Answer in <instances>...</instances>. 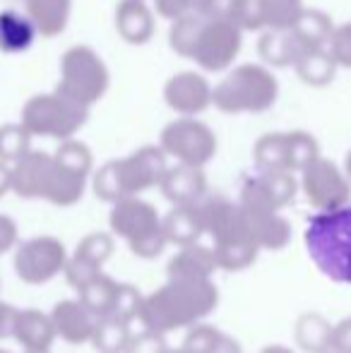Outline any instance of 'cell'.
<instances>
[{"label":"cell","mask_w":351,"mask_h":353,"mask_svg":"<svg viewBox=\"0 0 351 353\" xmlns=\"http://www.w3.org/2000/svg\"><path fill=\"white\" fill-rule=\"evenodd\" d=\"M200 14L207 19H219L239 27L241 32H255L263 29L258 0H202Z\"/></svg>","instance_id":"44dd1931"},{"label":"cell","mask_w":351,"mask_h":353,"mask_svg":"<svg viewBox=\"0 0 351 353\" xmlns=\"http://www.w3.org/2000/svg\"><path fill=\"white\" fill-rule=\"evenodd\" d=\"M89 176L80 171H72V168L63 166L53 159V173H51V181H48V190L46 197L51 205L56 207H72L82 200L85 195V188H87Z\"/></svg>","instance_id":"d4e9b609"},{"label":"cell","mask_w":351,"mask_h":353,"mask_svg":"<svg viewBox=\"0 0 351 353\" xmlns=\"http://www.w3.org/2000/svg\"><path fill=\"white\" fill-rule=\"evenodd\" d=\"M142 296L140 288H135L132 283H118V293H116V301H113V310L111 315L121 317V320H137L140 315V307H142Z\"/></svg>","instance_id":"60d3db41"},{"label":"cell","mask_w":351,"mask_h":353,"mask_svg":"<svg viewBox=\"0 0 351 353\" xmlns=\"http://www.w3.org/2000/svg\"><path fill=\"white\" fill-rule=\"evenodd\" d=\"M260 353H294L289 349V346H281V344H270V346H265Z\"/></svg>","instance_id":"f907efd6"},{"label":"cell","mask_w":351,"mask_h":353,"mask_svg":"<svg viewBox=\"0 0 351 353\" xmlns=\"http://www.w3.org/2000/svg\"><path fill=\"white\" fill-rule=\"evenodd\" d=\"M296 192H299V181L294 171H258L243 181L241 205L253 210L281 212L294 202Z\"/></svg>","instance_id":"8fae6325"},{"label":"cell","mask_w":351,"mask_h":353,"mask_svg":"<svg viewBox=\"0 0 351 353\" xmlns=\"http://www.w3.org/2000/svg\"><path fill=\"white\" fill-rule=\"evenodd\" d=\"M219 305V288L212 279H169L145 296L137 320L145 330L169 334L210 317Z\"/></svg>","instance_id":"6da1fadb"},{"label":"cell","mask_w":351,"mask_h":353,"mask_svg":"<svg viewBox=\"0 0 351 353\" xmlns=\"http://www.w3.org/2000/svg\"><path fill=\"white\" fill-rule=\"evenodd\" d=\"M221 336V330H217L214 325H207V322H195L188 330L185 339H183V349L190 353H212Z\"/></svg>","instance_id":"ab89813d"},{"label":"cell","mask_w":351,"mask_h":353,"mask_svg":"<svg viewBox=\"0 0 351 353\" xmlns=\"http://www.w3.org/2000/svg\"><path fill=\"white\" fill-rule=\"evenodd\" d=\"M92 190H94V195H97L99 200L111 202V205L126 197L123 181H121V171H118V159H111V161L103 163L99 171H94Z\"/></svg>","instance_id":"d590c367"},{"label":"cell","mask_w":351,"mask_h":353,"mask_svg":"<svg viewBox=\"0 0 351 353\" xmlns=\"http://www.w3.org/2000/svg\"><path fill=\"white\" fill-rule=\"evenodd\" d=\"M51 320L53 327H56L58 339H63L70 346H82L87 341H92L94 327H97L99 317L94 312H89L85 305L72 298H66V301H58L51 310Z\"/></svg>","instance_id":"9a60e30c"},{"label":"cell","mask_w":351,"mask_h":353,"mask_svg":"<svg viewBox=\"0 0 351 353\" xmlns=\"http://www.w3.org/2000/svg\"><path fill=\"white\" fill-rule=\"evenodd\" d=\"M258 171H289L286 168V132H267L253 147Z\"/></svg>","instance_id":"1f68e13d"},{"label":"cell","mask_w":351,"mask_h":353,"mask_svg":"<svg viewBox=\"0 0 351 353\" xmlns=\"http://www.w3.org/2000/svg\"><path fill=\"white\" fill-rule=\"evenodd\" d=\"M89 108L70 101L61 92H48L32 97L22 108V123L32 137H53V140H70L87 123Z\"/></svg>","instance_id":"5b68a950"},{"label":"cell","mask_w":351,"mask_h":353,"mask_svg":"<svg viewBox=\"0 0 351 353\" xmlns=\"http://www.w3.org/2000/svg\"><path fill=\"white\" fill-rule=\"evenodd\" d=\"M130 322L116 315L99 317L92 334V346L99 353H126L130 344Z\"/></svg>","instance_id":"4dcf8cb0"},{"label":"cell","mask_w":351,"mask_h":353,"mask_svg":"<svg viewBox=\"0 0 351 353\" xmlns=\"http://www.w3.org/2000/svg\"><path fill=\"white\" fill-rule=\"evenodd\" d=\"M344 173H347L349 181H351V149L347 152V157H344Z\"/></svg>","instance_id":"816d5d0a"},{"label":"cell","mask_w":351,"mask_h":353,"mask_svg":"<svg viewBox=\"0 0 351 353\" xmlns=\"http://www.w3.org/2000/svg\"><path fill=\"white\" fill-rule=\"evenodd\" d=\"M166 349H169V346H166V341H164V334L145 330V332H140V334L130 336V344H128L126 353H164Z\"/></svg>","instance_id":"ee69618b"},{"label":"cell","mask_w":351,"mask_h":353,"mask_svg":"<svg viewBox=\"0 0 351 353\" xmlns=\"http://www.w3.org/2000/svg\"><path fill=\"white\" fill-rule=\"evenodd\" d=\"M166 168V152L157 144H145L137 152L128 154L126 159H118V171H121L123 190L128 195H140L152 188L161 185Z\"/></svg>","instance_id":"7c38bea8"},{"label":"cell","mask_w":351,"mask_h":353,"mask_svg":"<svg viewBox=\"0 0 351 353\" xmlns=\"http://www.w3.org/2000/svg\"><path fill=\"white\" fill-rule=\"evenodd\" d=\"M111 233L128 243L132 255L142 260H154L169 245L161 228V216L154 205L142 200L140 195H128L113 202L108 214Z\"/></svg>","instance_id":"277c9868"},{"label":"cell","mask_w":351,"mask_h":353,"mask_svg":"<svg viewBox=\"0 0 351 353\" xmlns=\"http://www.w3.org/2000/svg\"><path fill=\"white\" fill-rule=\"evenodd\" d=\"M161 228H164V236L169 241V245L176 248L200 243V238L205 236L197 205H174V210L161 219Z\"/></svg>","instance_id":"7402d4cb"},{"label":"cell","mask_w":351,"mask_h":353,"mask_svg":"<svg viewBox=\"0 0 351 353\" xmlns=\"http://www.w3.org/2000/svg\"><path fill=\"white\" fill-rule=\"evenodd\" d=\"M294 70L301 77V82L308 84V87H328V84H332L339 65L330 53V48L325 46L301 51V56L294 63Z\"/></svg>","instance_id":"484cf974"},{"label":"cell","mask_w":351,"mask_h":353,"mask_svg":"<svg viewBox=\"0 0 351 353\" xmlns=\"http://www.w3.org/2000/svg\"><path fill=\"white\" fill-rule=\"evenodd\" d=\"M332 327L320 312H303L296 320V344L305 353H328L332 349Z\"/></svg>","instance_id":"f1b7e54d"},{"label":"cell","mask_w":351,"mask_h":353,"mask_svg":"<svg viewBox=\"0 0 351 353\" xmlns=\"http://www.w3.org/2000/svg\"><path fill=\"white\" fill-rule=\"evenodd\" d=\"M299 188L318 212L337 210L351 202V181L334 161L318 157L301 171Z\"/></svg>","instance_id":"9c48e42d"},{"label":"cell","mask_w":351,"mask_h":353,"mask_svg":"<svg viewBox=\"0 0 351 353\" xmlns=\"http://www.w3.org/2000/svg\"><path fill=\"white\" fill-rule=\"evenodd\" d=\"M113 236L111 233H103V231H94V233H87L80 243H77L75 252L72 255L82 257V260L92 262L97 267H103V262H108V257L113 255Z\"/></svg>","instance_id":"f35d334b"},{"label":"cell","mask_w":351,"mask_h":353,"mask_svg":"<svg viewBox=\"0 0 351 353\" xmlns=\"http://www.w3.org/2000/svg\"><path fill=\"white\" fill-rule=\"evenodd\" d=\"M159 188L171 205H197L207 192V178L200 166L176 163L166 168Z\"/></svg>","instance_id":"2e32d148"},{"label":"cell","mask_w":351,"mask_h":353,"mask_svg":"<svg viewBox=\"0 0 351 353\" xmlns=\"http://www.w3.org/2000/svg\"><path fill=\"white\" fill-rule=\"evenodd\" d=\"M14 320H17V307L0 298V339H10L12 336Z\"/></svg>","instance_id":"7dc6e473"},{"label":"cell","mask_w":351,"mask_h":353,"mask_svg":"<svg viewBox=\"0 0 351 353\" xmlns=\"http://www.w3.org/2000/svg\"><path fill=\"white\" fill-rule=\"evenodd\" d=\"M108 68L103 65L101 56L89 46H72L61 58V77L56 92L68 97L70 101L92 108L101 101L108 89Z\"/></svg>","instance_id":"8992f818"},{"label":"cell","mask_w":351,"mask_h":353,"mask_svg":"<svg viewBox=\"0 0 351 353\" xmlns=\"http://www.w3.org/2000/svg\"><path fill=\"white\" fill-rule=\"evenodd\" d=\"M154 12L145 0H121L116 8V32L126 43L142 46L154 37Z\"/></svg>","instance_id":"ac0fdd59"},{"label":"cell","mask_w":351,"mask_h":353,"mask_svg":"<svg viewBox=\"0 0 351 353\" xmlns=\"http://www.w3.org/2000/svg\"><path fill=\"white\" fill-rule=\"evenodd\" d=\"M202 24H205V14H200V12L174 19V24H171V29H169V46L174 48L181 58L192 56V48H195V43H197Z\"/></svg>","instance_id":"e575fe53"},{"label":"cell","mask_w":351,"mask_h":353,"mask_svg":"<svg viewBox=\"0 0 351 353\" xmlns=\"http://www.w3.org/2000/svg\"><path fill=\"white\" fill-rule=\"evenodd\" d=\"M328 48L339 68H349L351 70V22H344V24H339V27H334Z\"/></svg>","instance_id":"b9f144b4"},{"label":"cell","mask_w":351,"mask_h":353,"mask_svg":"<svg viewBox=\"0 0 351 353\" xmlns=\"http://www.w3.org/2000/svg\"><path fill=\"white\" fill-rule=\"evenodd\" d=\"M217 257V267L224 272H243L255 265L260 255V248L255 243H243V245L231 248H212Z\"/></svg>","instance_id":"8d00e7d4"},{"label":"cell","mask_w":351,"mask_h":353,"mask_svg":"<svg viewBox=\"0 0 351 353\" xmlns=\"http://www.w3.org/2000/svg\"><path fill=\"white\" fill-rule=\"evenodd\" d=\"M217 270L219 267H217L214 250L202 243L178 248V252L166 265L169 279H212Z\"/></svg>","instance_id":"ffe728a7"},{"label":"cell","mask_w":351,"mask_h":353,"mask_svg":"<svg viewBox=\"0 0 351 353\" xmlns=\"http://www.w3.org/2000/svg\"><path fill=\"white\" fill-rule=\"evenodd\" d=\"M68 265V250L56 236H34L14 252V274L29 286H43Z\"/></svg>","instance_id":"ba28073f"},{"label":"cell","mask_w":351,"mask_h":353,"mask_svg":"<svg viewBox=\"0 0 351 353\" xmlns=\"http://www.w3.org/2000/svg\"><path fill=\"white\" fill-rule=\"evenodd\" d=\"M334 32L332 17L323 10H308L299 14V19L291 27V34L296 37V41L301 43V48H325L330 43V37Z\"/></svg>","instance_id":"83f0119b"},{"label":"cell","mask_w":351,"mask_h":353,"mask_svg":"<svg viewBox=\"0 0 351 353\" xmlns=\"http://www.w3.org/2000/svg\"><path fill=\"white\" fill-rule=\"evenodd\" d=\"M118 283L121 281L111 279L108 274L99 272V274H94L92 279L77 288V298H80V303L89 312H94L97 317H106V315H111V310H113Z\"/></svg>","instance_id":"f546056e"},{"label":"cell","mask_w":351,"mask_h":353,"mask_svg":"<svg viewBox=\"0 0 351 353\" xmlns=\"http://www.w3.org/2000/svg\"><path fill=\"white\" fill-rule=\"evenodd\" d=\"M241 46H243V32L239 27L205 17L190 61H195L205 72H221L234 65Z\"/></svg>","instance_id":"30bf717a"},{"label":"cell","mask_w":351,"mask_h":353,"mask_svg":"<svg viewBox=\"0 0 351 353\" xmlns=\"http://www.w3.org/2000/svg\"><path fill=\"white\" fill-rule=\"evenodd\" d=\"M265 29H291L303 12V0H258Z\"/></svg>","instance_id":"d6a6232c"},{"label":"cell","mask_w":351,"mask_h":353,"mask_svg":"<svg viewBox=\"0 0 351 353\" xmlns=\"http://www.w3.org/2000/svg\"><path fill=\"white\" fill-rule=\"evenodd\" d=\"M0 353H10V351H3V349H0Z\"/></svg>","instance_id":"11a10c76"},{"label":"cell","mask_w":351,"mask_h":353,"mask_svg":"<svg viewBox=\"0 0 351 353\" xmlns=\"http://www.w3.org/2000/svg\"><path fill=\"white\" fill-rule=\"evenodd\" d=\"M320 157V144L310 132L291 130L286 132V168L301 173L310 161Z\"/></svg>","instance_id":"836d02e7"},{"label":"cell","mask_w":351,"mask_h":353,"mask_svg":"<svg viewBox=\"0 0 351 353\" xmlns=\"http://www.w3.org/2000/svg\"><path fill=\"white\" fill-rule=\"evenodd\" d=\"M8 192H12V163L0 159V200H3Z\"/></svg>","instance_id":"c3c4849f"},{"label":"cell","mask_w":351,"mask_h":353,"mask_svg":"<svg viewBox=\"0 0 351 353\" xmlns=\"http://www.w3.org/2000/svg\"><path fill=\"white\" fill-rule=\"evenodd\" d=\"M24 353H51V351H24Z\"/></svg>","instance_id":"db71d44e"},{"label":"cell","mask_w":351,"mask_h":353,"mask_svg":"<svg viewBox=\"0 0 351 353\" xmlns=\"http://www.w3.org/2000/svg\"><path fill=\"white\" fill-rule=\"evenodd\" d=\"M279 97L277 77L267 65L243 63L224 74L219 84L212 89V103L221 113H263L274 106Z\"/></svg>","instance_id":"3957f363"},{"label":"cell","mask_w":351,"mask_h":353,"mask_svg":"<svg viewBox=\"0 0 351 353\" xmlns=\"http://www.w3.org/2000/svg\"><path fill=\"white\" fill-rule=\"evenodd\" d=\"M334 353H351V317H344L332 327V349Z\"/></svg>","instance_id":"f6af8a7d"},{"label":"cell","mask_w":351,"mask_h":353,"mask_svg":"<svg viewBox=\"0 0 351 353\" xmlns=\"http://www.w3.org/2000/svg\"><path fill=\"white\" fill-rule=\"evenodd\" d=\"M301 43L291 34V29H265L258 41V56L265 65L272 68H294L301 56Z\"/></svg>","instance_id":"cb8c5ba5"},{"label":"cell","mask_w":351,"mask_h":353,"mask_svg":"<svg viewBox=\"0 0 351 353\" xmlns=\"http://www.w3.org/2000/svg\"><path fill=\"white\" fill-rule=\"evenodd\" d=\"M37 37L39 32L27 12H17V10L0 12V51L3 53H24Z\"/></svg>","instance_id":"4316f807"},{"label":"cell","mask_w":351,"mask_h":353,"mask_svg":"<svg viewBox=\"0 0 351 353\" xmlns=\"http://www.w3.org/2000/svg\"><path fill=\"white\" fill-rule=\"evenodd\" d=\"M241 205V202H239ZM243 219L248 233L260 250H281L286 243L291 241V223L274 210H253V207H243Z\"/></svg>","instance_id":"e0dca14e"},{"label":"cell","mask_w":351,"mask_h":353,"mask_svg":"<svg viewBox=\"0 0 351 353\" xmlns=\"http://www.w3.org/2000/svg\"><path fill=\"white\" fill-rule=\"evenodd\" d=\"M303 243L313 265L330 281L351 286V202L310 216Z\"/></svg>","instance_id":"7a4b0ae2"},{"label":"cell","mask_w":351,"mask_h":353,"mask_svg":"<svg viewBox=\"0 0 351 353\" xmlns=\"http://www.w3.org/2000/svg\"><path fill=\"white\" fill-rule=\"evenodd\" d=\"M72 0H24V12L41 37L51 39L66 32Z\"/></svg>","instance_id":"603a6c76"},{"label":"cell","mask_w":351,"mask_h":353,"mask_svg":"<svg viewBox=\"0 0 351 353\" xmlns=\"http://www.w3.org/2000/svg\"><path fill=\"white\" fill-rule=\"evenodd\" d=\"M202 0H154V10L159 17L164 19H181L185 14H195L200 12Z\"/></svg>","instance_id":"7bdbcfd3"},{"label":"cell","mask_w":351,"mask_h":353,"mask_svg":"<svg viewBox=\"0 0 351 353\" xmlns=\"http://www.w3.org/2000/svg\"><path fill=\"white\" fill-rule=\"evenodd\" d=\"M29 142H32V135H29L22 123L0 125V159H3V161L14 163L19 157H24V154L32 149Z\"/></svg>","instance_id":"74e56055"},{"label":"cell","mask_w":351,"mask_h":353,"mask_svg":"<svg viewBox=\"0 0 351 353\" xmlns=\"http://www.w3.org/2000/svg\"><path fill=\"white\" fill-rule=\"evenodd\" d=\"M164 101L178 116H200L212 106V84L205 74L183 70L164 84Z\"/></svg>","instance_id":"4fadbf2b"},{"label":"cell","mask_w":351,"mask_h":353,"mask_svg":"<svg viewBox=\"0 0 351 353\" xmlns=\"http://www.w3.org/2000/svg\"><path fill=\"white\" fill-rule=\"evenodd\" d=\"M164 353H190V351H188V349H183V346H181V349H166Z\"/></svg>","instance_id":"f5cc1de1"},{"label":"cell","mask_w":351,"mask_h":353,"mask_svg":"<svg viewBox=\"0 0 351 353\" xmlns=\"http://www.w3.org/2000/svg\"><path fill=\"white\" fill-rule=\"evenodd\" d=\"M212 353H243V346H241L234 336H229V334H224V332H221L219 341H217V346H214V351H212Z\"/></svg>","instance_id":"681fc988"},{"label":"cell","mask_w":351,"mask_h":353,"mask_svg":"<svg viewBox=\"0 0 351 353\" xmlns=\"http://www.w3.org/2000/svg\"><path fill=\"white\" fill-rule=\"evenodd\" d=\"M328 353H334V351H328Z\"/></svg>","instance_id":"9f6ffc18"},{"label":"cell","mask_w":351,"mask_h":353,"mask_svg":"<svg viewBox=\"0 0 351 353\" xmlns=\"http://www.w3.org/2000/svg\"><path fill=\"white\" fill-rule=\"evenodd\" d=\"M53 173V154L29 149L12 163V192L24 200H43Z\"/></svg>","instance_id":"5bb4252c"},{"label":"cell","mask_w":351,"mask_h":353,"mask_svg":"<svg viewBox=\"0 0 351 353\" xmlns=\"http://www.w3.org/2000/svg\"><path fill=\"white\" fill-rule=\"evenodd\" d=\"M159 147L178 163L205 168L217 154V135L207 123L195 116H181L161 130Z\"/></svg>","instance_id":"52a82bcc"},{"label":"cell","mask_w":351,"mask_h":353,"mask_svg":"<svg viewBox=\"0 0 351 353\" xmlns=\"http://www.w3.org/2000/svg\"><path fill=\"white\" fill-rule=\"evenodd\" d=\"M14 245H17V223L5 214H0V255L12 250Z\"/></svg>","instance_id":"bcb514c9"},{"label":"cell","mask_w":351,"mask_h":353,"mask_svg":"<svg viewBox=\"0 0 351 353\" xmlns=\"http://www.w3.org/2000/svg\"><path fill=\"white\" fill-rule=\"evenodd\" d=\"M12 339L24 351H51L58 334H56V327H53L51 315L29 307V310H17Z\"/></svg>","instance_id":"d6986e66"}]
</instances>
